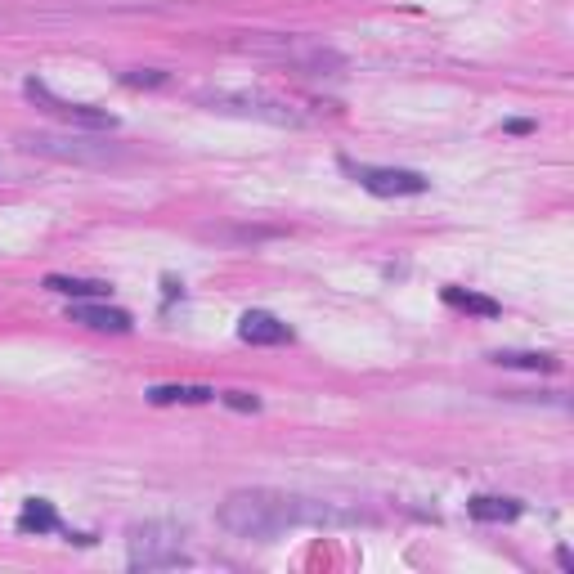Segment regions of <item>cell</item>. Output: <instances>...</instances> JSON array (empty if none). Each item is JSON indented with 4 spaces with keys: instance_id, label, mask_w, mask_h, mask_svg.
Segmentation results:
<instances>
[{
    "instance_id": "6da1fadb",
    "label": "cell",
    "mask_w": 574,
    "mask_h": 574,
    "mask_svg": "<svg viewBox=\"0 0 574 574\" xmlns=\"http://www.w3.org/2000/svg\"><path fill=\"white\" fill-rule=\"evenodd\" d=\"M216 525L229 530L234 539L270 543L283 530L296 525H314V530H350V525H373L364 507H346L332 498H305V494H283V489H234L225 503L216 507Z\"/></svg>"
},
{
    "instance_id": "7a4b0ae2",
    "label": "cell",
    "mask_w": 574,
    "mask_h": 574,
    "mask_svg": "<svg viewBox=\"0 0 574 574\" xmlns=\"http://www.w3.org/2000/svg\"><path fill=\"white\" fill-rule=\"evenodd\" d=\"M238 50L270 54V59L296 68L301 77H341L346 72V54L332 50V45L305 41V36H252V41H238Z\"/></svg>"
},
{
    "instance_id": "3957f363",
    "label": "cell",
    "mask_w": 574,
    "mask_h": 574,
    "mask_svg": "<svg viewBox=\"0 0 574 574\" xmlns=\"http://www.w3.org/2000/svg\"><path fill=\"white\" fill-rule=\"evenodd\" d=\"M189 534L180 525H162V521H144L131 525L126 548H131V570H175V566H193V557L184 552Z\"/></svg>"
},
{
    "instance_id": "277c9868",
    "label": "cell",
    "mask_w": 574,
    "mask_h": 574,
    "mask_svg": "<svg viewBox=\"0 0 574 574\" xmlns=\"http://www.w3.org/2000/svg\"><path fill=\"white\" fill-rule=\"evenodd\" d=\"M23 153H41L54 162H72V166H113L126 157V148L108 144V140H86V135H50V131H23L18 135Z\"/></svg>"
},
{
    "instance_id": "5b68a950",
    "label": "cell",
    "mask_w": 574,
    "mask_h": 574,
    "mask_svg": "<svg viewBox=\"0 0 574 574\" xmlns=\"http://www.w3.org/2000/svg\"><path fill=\"white\" fill-rule=\"evenodd\" d=\"M193 104L211 108V113H225V117H256V122H270V126H305L310 122V117L296 113V108L283 104V99L238 95V90H198Z\"/></svg>"
},
{
    "instance_id": "8992f818",
    "label": "cell",
    "mask_w": 574,
    "mask_h": 574,
    "mask_svg": "<svg viewBox=\"0 0 574 574\" xmlns=\"http://www.w3.org/2000/svg\"><path fill=\"white\" fill-rule=\"evenodd\" d=\"M341 171H346L359 189L377 193V198H418V193L431 189L427 175L404 171V166H368V162H350V157H341Z\"/></svg>"
},
{
    "instance_id": "52a82bcc",
    "label": "cell",
    "mask_w": 574,
    "mask_h": 574,
    "mask_svg": "<svg viewBox=\"0 0 574 574\" xmlns=\"http://www.w3.org/2000/svg\"><path fill=\"white\" fill-rule=\"evenodd\" d=\"M23 95L32 99L41 113H50V117H59V122H68V126H81V131H117V117L108 113V108H90V104H68V99H59L45 81H27L23 86Z\"/></svg>"
},
{
    "instance_id": "ba28073f",
    "label": "cell",
    "mask_w": 574,
    "mask_h": 574,
    "mask_svg": "<svg viewBox=\"0 0 574 574\" xmlns=\"http://www.w3.org/2000/svg\"><path fill=\"white\" fill-rule=\"evenodd\" d=\"M238 337H243L247 346H287V341H292V328L265 310H247L243 319H238Z\"/></svg>"
},
{
    "instance_id": "9c48e42d",
    "label": "cell",
    "mask_w": 574,
    "mask_h": 574,
    "mask_svg": "<svg viewBox=\"0 0 574 574\" xmlns=\"http://www.w3.org/2000/svg\"><path fill=\"white\" fill-rule=\"evenodd\" d=\"M72 323L81 328H95V332H131V314L117 310V305H104V301H72Z\"/></svg>"
},
{
    "instance_id": "30bf717a",
    "label": "cell",
    "mask_w": 574,
    "mask_h": 574,
    "mask_svg": "<svg viewBox=\"0 0 574 574\" xmlns=\"http://www.w3.org/2000/svg\"><path fill=\"white\" fill-rule=\"evenodd\" d=\"M489 364L521 368V373H561V359L548 350H489Z\"/></svg>"
},
{
    "instance_id": "8fae6325",
    "label": "cell",
    "mask_w": 574,
    "mask_h": 574,
    "mask_svg": "<svg viewBox=\"0 0 574 574\" xmlns=\"http://www.w3.org/2000/svg\"><path fill=\"white\" fill-rule=\"evenodd\" d=\"M467 512L476 516V521H485V525H503V521H516V516L525 512L521 507V498H503V494H476L467 503Z\"/></svg>"
},
{
    "instance_id": "7c38bea8",
    "label": "cell",
    "mask_w": 574,
    "mask_h": 574,
    "mask_svg": "<svg viewBox=\"0 0 574 574\" xmlns=\"http://www.w3.org/2000/svg\"><path fill=\"white\" fill-rule=\"evenodd\" d=\"M45 292H59L68 296V301H108V287L104 279H72V274H50L45 279Z\"/></svg>"
},
{
    "instance_id": "4fadbf2b",
    "label": "cell",
    "mask_w": 574,
    "mask_h": 574,
    "mask_svg": "<svg viewBox=\"0 0 574 574\" xmlns=\"http://www.w3.org/2000/svg\"><path fill=\"white\" fill-rule=\"evenodd\" d=\"M18 530L23 534H54L59 530V516H54L50 498H27L23 512H18Z\"/></svg>"
},
{
    "instance_id": "5bb4252c",
    "label": "cell",
    "mask_w": 574,
    "mask_h": 574,
    "mask_svg": "<svg viewBox=\"0 0 574 574\" xmlns=\"http://www.w3.org/2000/svg\"><path fill=\"white\" fill-rule=\"evenodd\" d=\"M216 391L211 386H148V404L166 409V404H211Z\"/></svg>"
},
{
    "instance_id": "9a60e30c",
    "label": "cell",
    "mask_w": 574,
    "mask_h": 574,
    "mask_svg": "<svg viewBox=\"0 0 574 574\" xmlns=\"http://www.w3.org/2000/svg\"><path fill=\"white\" fill-rule=\"evenodd\" d=\"M444 305L480 314V319H498V314H503V305L498 301H489V296H480V292H462V287H444Z\"/></svg>"
},
{
    "instance_id": "2e32d148",
    "label": "cell",
    "mask_w": 574,
    "mask_h": 574,
    "mask_svg": "<svg viewBox=\"0 0 574 574\" xmlns=\"http://www.w3.org/2000/svg\"><path fill=\"white\" fill-rule=\"evenodd\" d=\"M207 238H225V243H265V238H279V229L243 225V229H211Z\"/></svg>"
},
{
    "instance_id": "e0dca14e",
    "label": "cell",
    "mask_w": 574,
    "mask_h": 574,
    "mask_svg": "<svg viewBox=\"0 0 574 574\" xmlns=\"http://www.w3.org/2000/svg\"><path fill=\"white\" fill-rule=\"evenodd\" d=\"M220 400H225L234 413H261V395H252V391H225Z\"/></svg>"
},
{
    "instance_id": "ac0fdd59",
    "label": "cell",
    "mask_w": 574,
    "mask_h": 574,
    "mask_svg": "<svg viewBox=\"0 0 574 574\" xmlns=\"http://www.w3.org/2000/svg\"><path fill=\"white\" fill-rule=\"evenodd\" d=\"M122 81L126 86H166V72H157V68H135V72H122Z\"/></svg>"
},
{
    "instance_id": "d6986e66",
    "label": "cell",
    "mask_w": 574,
    "mask_h": 574,
    "mask_svg": "<svg viewBox=\"0 0 574 574\" xmlns=\"http://www.w3.org/2000/svg\"><path fill=\"white\" fill-rule=\"evenodd\" d=\"M507 400H534V395H521V391H507ZM539 400H548V404H561V395H539Z\"/></svg>"
},
{
    "instance_id": "ffe728a7",
    "label": "cell",
    "mask_w": 574,
    "mask_h": 574,
    "mask_svg": "<svg viewBox=\"0 0 574 574\" xmlns=\"http://www.w3.org/2000/svg\"><path fill=\"white\" fill-rule=\"evenodd\" d=\"M507 131H512V135H530L534 122H507Z\"/></svg>"
},
{
    "instance_id": "44dd1931",
    "label": "cell",
    "mask_w": 574,
    "mask_h": 574,
    "mask_svg": "<svg viewBox=\"0 0 574 574\" xmlns=\"http://www.w3.org/2000/svg\"><path fill=\"white\" fill-rule=\"evenodd\" d=\"M557 566H561V570H574V557H570V552H566V548H561V552H557Z\"/></svg>"
}]
</instances>
